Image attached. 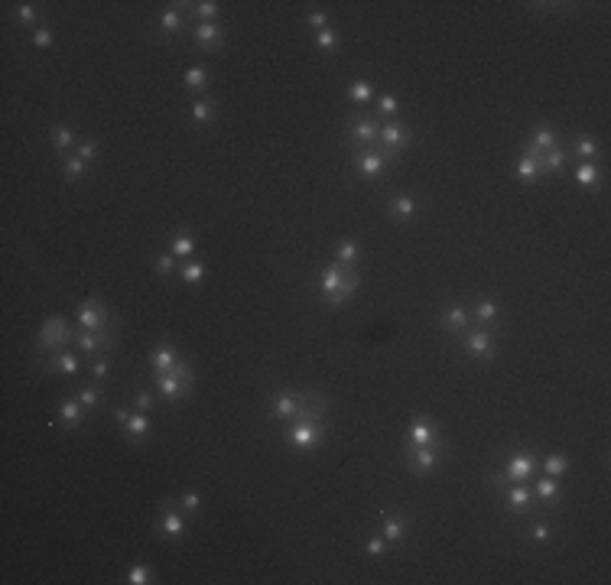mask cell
<instances>
[{"label": "cell", "instance_id": "cell-1", "mask_svg": "<svg viewBox=\"0 0 611 585\" xmlns=\"http://www.w3.org/2000/svg\"><path fill=\"white\" fill-rule=\"evenodd\" d=\"M410 143H413V131H410L406 124H400V121H384L381 124V131H377V147L384 150V156L390 163H394Z\"/></svg>", "mask_w": 611, "mask_h": 585}, {"label": "cell", "instance_id": "cell-2", "mask_svg": "<svg viewBox=\"0 0 611 585\" xmlns=\"http://www.w3.org/2000/svg\"><path fill=\"white\" fill-rule=\"evenodd\" d=\"M72 332L75 329H68V322L62 316H49L43 322V332H39V351H46V355L66 351L62 345H72Z\"/></svg>", "mask_w": 611, "mask_h": 585}, {"label": "cell", "instance_id": "cell-3", "mask_svg": "<svg viewBox=\"0 0 611 585\" xmlns=\"http://www.w3.org/2000/svg\"><path fill=\"white\" fill-rule=\"evenodd\" d=\"M446 452L442 445H406L404 465L410 468V475H429L433 468H439Z\"/></svg>", "mask_w": 611, "mask_h": 585}, {"label": "cell", "instance_id": "cell-4", "mask_svg": "<svg viewBox=\"0 0 611 585\" xmlns=\"http://www.w3.org/2000/svg\"><path fill=\"white\" fill-rule=\"evenodd\" d=\"M351 163H355L358 179H377V176H384V170L390 166V160L384 156L381 147H365V150H358Z\"/></svg>", "mask_w": 611, "mask_h": 585}, {"label": "cell", "instance_id": "cell-5", "mask_svg": "<svg viewBox=\"0 0 611 585\" xmlns=\"http://www.w3.org/2000/svg\"><path fill=\"white\" fill-rule=\"evenodd\" d=\"M72 345H75L78 351L91 355V358H98V351H111L114 348V329H111V325H108V329H101V332L75 329V332H72Z\"/></svg>", "mask_w": 611, "mask_h": 585}, {"label": "cell", "instance_id": "cell-6", "mask_svg": "<svg viewBox=\"0 0 611 585\" xmlns=\"http://www.w3.org/2000/svg\"><path fill=\"white\" fill-rule=\"evenodd\" d=\"M322 436H325L322 423H293L290 433H286V443H290L296 452H316L322 443Z\"/></svg>", "mask_w": 611, "mask_h": 585}, {"label": "cell", "instance_id": "cell-7", "mask_svg": "<svg viewBox=\"0 0 611 585\" xmlns=\"http://www.w3.org/2000/svg\"><path fill=\"white\" fill-rule=\"evenodd\" d=\"M75 322H78V329L101 332L111 325V312H108V306H104L101 299H85L75 312Z\"/></svg>", "mask_w": 611, "mask_h": 585}, {"label": "cell", "instance_id": "cell-8", "mask_svg": "<svg viewBox=\"0 0 611 585\" xmlns=\"http://www.w3.org/2000/svg\"><path fill=\"white\" fill-rule=\"evenodd\" d=\"M114 416H117V423H121L124 436H127L133 445H140L143 439L150 436V416H147V413H137V410H124V406H117V410H114Z\"/></svg>", "mask_w": 611, "mask_h": 585}, {"label": "cell", "instance_id": "cell-9", "mask_svg": "<svg viewBox=\"0 0 611 585\" xmlns=\"http://www.w3.org/2000/svg\"><path fill=\"white\" fill-rule=\"evenodd\" d=\"M156 533L163 540H182L186 537V514L179 510V504L172 501H163V514L156 520Z\"/></svg>", "mask_w": 611, "mask_h": 585}, {"label": "cell", "instance_id": "cell-10", "mask_svg": "<svg viewBox=\"0 0 611 585\" xmlns=\"http://www.w3.org/2000/svg\"><path fill=\"white\" fill-rule=\"evenodd\" d=\"M325 413H329V400L319 390H306V394H300V413L293 423H322Z\"/></svg>", "mask_w": 611, "mask_h": 585}, {"label": "cell", "instance_id": "cell-11", "mask_svg": "<svg viewBox=\"0 0 611 585\" xmlns=\"http://www.w3.org/2000/svg\"><path fill=\"white\" fill-rule=\"evenodd\" d=\"M406 445H442L439 423H433L429 416H416L406 429Z\"/></svg>", "mask_w": 611, "mask_h": 585}, {"label": "cell", "instance_id": "cell-12", "mask_svg": "<svg viewBox=\"0 0 611 585\" xmlns=\"http://www.w3.org/2000/svg\"><path fill=\"white\" fill-rule=\"evenodd\" d=\"M462 335H465V351H469L471 358H481V361L494 358V345H498L494 332H488V329H469V332H462Z\"/></svg>", "mask_w": 611, "mask_h": 585}, {"label": "cell", "instance_id": "cell-13", "mask_svg": "<svg viewBox=\"0 0 611 585\" xmlns=\"http://www.w3.org/2000/svg\"><path fill=\"white\" fill-rule=\"evenodd\" d=\"M377 131H381L377 117H348V137L361 150L365 147H377Z\"/></svg>", "mask_w": 611, "mask_h": 585}, {"label": "cell", "instance_id": "cell-14", "mask_svg": "<svg viewBox=\"0 0 611 585\" xmlns=\"http://www.w3.org/2000/svg\"><path fill=\"white\" fill-rule=\"evenodd\" d=\"M533 472H536V459L530 452H514L508 462H504V468H501V475H504L510 484H514V482H527Z\"/></svg>", "mask_w": 611, "mask_h": 585}, {"label": "cell", "instance_id": "cell-15", "mask_svg": "<svg viewBox=\"0 0 611 585\" xmlns=\"http://www.w3.org/2000/svg\"><path fill=\"white\" fill-rule=\"evenodd\" d=\"M192 43H196L202 52H215V49L225 46V27L221 23H198L196 33H192Z\"/></svg>", "mask_w": 611, "mask_h": 585}, {"label": "cell", "instance_id": "cell-16", "mask_svg": "<svg viewBox=\"0 0 611 585\" xmlns=\"http://www.w3.org/2000/svg\"><path fill=\"white\" fill-rule=\"evenodd\" d=\"M296 413H300V394L296 390H280V394L270 397V416L273 420H280V423H286V420H296Z\"/></svg>", "mask_w": 611, "mask_h": 585}, {"label": "cell", "instance_id": "cell-17", "mask_svg": "<svg viewBox=\"0 0 611 585\" xmlns=\"http://www.w3.org/2000/svg\"><path fill=\"white\" fill-rule=\"evenodd\" d=\"M553 147H559V137H556V131L553 127H533L530 131V140H527V147H524V153H530V156H543L546 150H553Z\"/></svg>", "mask_w": 611, "mask_h": 585}, {"label": "cell", "instance_id": "cell-18", "mask_svg": "<svg viewBox=\"0 0 611 585\" xmlns=\"http://www.w3.org/2000/svg\"><path fill=\"white\" fill-rule=\"evenodd\" d=\"M504 508L510 510V514H527V510L533 508V494H530V488H527L524 482H514L504 488Z\"/></svg>", "mask_w": 611, "mask_h": 585}, {"label": "cell", "instance_id": "cell-19", "mask_svg": "<svg viewBox=\"0 0 611 585\" xmlns=\"http://www.w3.org/2000/svg\"><path fill=\"white\" fill-rule=\"evenodd\" d=\"M348 274H351V267H345V264H332V267H325V270H322V276H319L322 299H325V296H332V292H339V290H341V283L348 280Z\"/></svg>", "mask_w": 611, "mask_h": 585}, {"label": "cell", "instance_id": "cell-20", "mask_svg": "<svg viewBox=\"0 0 611 585\" xmlns=\"http://www.w3.org/2000/svg\"><path fill=\"white\" fill-rule=\"evenodd\" d=\"M176 361H179V355H176V348H172V341H160L150 355V371L153 374H170V371L176 368Z\"/></svg>", "mask_w": 611, "mask_h": 585}, {"label": "cell", "instance_id": "cell-21", "mask_svg": "<svg viewBox=\"0 0 611 585\" xmlns=\"http://www.w3.org/2000/svg\"><path fill=\"white\" fill-rule=\"evenodd\" d=\"M156 390H160V397H166L170 403H179V400H186V394L192 387H189L186 380H179L176 374H156Z\"/></svg>", "mask_w": 611, "mask_h": 585}, {"label": "cell", "instance_id": "cell-22", "mask_svg": "<svg viewBox=\"0 0 611 585\" xmlns=\"http://www.w3.org/2000/svg\"><path fill=\"white\" fill-rule=\"evenodd\" d=\"M85 413L88 410L78 403V397H68V400H62V406H59V423L72 433V429H78V426L85 423Z\"/></svg>", "mask_w": 611, "mask_h": 585}, {"label": "cell", "instance_id": "cell-23", "mask_svg": "<svg viewBox=\"0 0 611 585\" xmlns=\"http://www.w3.org/2000/svg\"><path fill=\"white\" fill-rule=\"evenodd\" d=\"M439 322H442V329L446 332L462 335V332H469V325H471V312L462 309V306H449V309L439 316Z\"/></svg>", "mask_w": 611, "mask_h": 585}, {"label": "cell", "instance_id": "cell-24", "mask_svg": "<svg viewBox=\"0 0 611 585\" xmlns=\"http://www.w3.org/2000/svg\"><path fill=\"white\" fill-rule=\"evenodd\" d=\"M406 527H410V520H406L404 514H387V517L381 520V537L387 540V547L400 543V540L406 537Z\"/></svg>", "mask_w": 611, "mask_h": 585}, {"label": "cell", "instance_id": "cell-25", "mask_svg": "<svg viewBox=\"0 0 611 585\" xmlns=\"http://www.w3.org/2000/svg\"><path fill=\"white\" fill-rule=\"evenodd\" d=\"M78 368H82V361L72 351H59V355L46 358V371H56V374H66V378H75Z\"/></svg>", "mask_w": 611, "mask_h": 585}, {"label": "cell", "instance_id": "cell-26", "mask_svg": "<svg viewBox=\"0 0 611 585\" xmlns=\"http://www.w3.org/2000/svg\"><path fill=\"white\" fill-rule=\"evenodd\" d=\"M52 147H56V153L66 160L68 156V150L72 147H78V133H75V127H68V124H59V127H52Z\"/></svg>", "mask_w": 611, "mask_h": 585}, {"label": "cell", "instance_id": "cell-27", "mask_svg": "<svg viewBox=\"0 0 611 585\" xmlns=\"http://www.w3.org/2000/svg\"><path fill=\"white\" fill-rule=\"evenodd\" d=\"M358 286H361V274H358V267H351V274H348V280L341 283V290L339 292H332V296H325V306H341V302H348L351 296L358 292Z\"/></svg>", "mask_w": 611, "mask_h": 585}, {"label": "cell", "instance_id": "cell-28", "mask_svg": "<svg viewBox=\"0 0 611 585\" xmlns=\"http://www.w3.org/2000/svg\"><path fill=\"white\" fill-rule=\"evenodd\" d=\"M358 260H361V241H358V237H345V241H339V247H335V264L355 267Z\"/></svg>", "mask_w": 611, "mask_h": 585}, {"label": "cell", "instance_id": "cell-29", "mask_svg": "<svg viewBox=\"0 0 611 585\" xmlns=\"http://www.w3.org/2000/svg\"><path fill=\"white\" fill-rule=\"evenodd\" d=\"M575 182H579L582 189H589V192H598V186H602L598 163H579V170H575Z\"/></svg>", "mask_w": 611, "mask_h": 585}, {"label": "cell", "instance_id": "cell-30", "mask_svg": "<svg viewBox=\"0 0 611 585\" xmlns=\"http://www.w3.org/2000/svg\"><path fill=\"white\" fill-rule=\"evenodd\" d=\"M540 160H543V156H540ZM540 160H536V156H530V153H524V156L517 160V166H514V170H517V179L527 182V186H530L533 179H540V176H543V166H540Z\"/></svg>", "mask_w": 611, "mask_h": 585}, {"label": "cell", "instance_id": "cell-31", "mask_svg": "<svg viewBox=\"0 0 611 585\" xmlns=\"http://www.w3.org/2000/svg\"><path fill=\"white\" fill-rule=\"evenodd\" d=\"M573 156H579L582 163H595L598 160V140H595L592 133H579L573 147Z\"/></svg>", "mask_w": 611, "mask_h": 585}, {"label": "cell", "instance_id": "cell-32", "mask_svg": "<svg viewBox=\"0 0 611 585\" xmlns=\"http://www.w3.org/2000/svg\"><path fill=\"white\" fill-rule=\"evenodd\" d=\"M566 163H569V153L563 150V147H553V150L543 153V160H540V166H543V176H553V172H563Z\"/></svg>", "mask_w": 611, "mask_h": 585}, {"label": "cell", "instance_id": "cell-33", "mask_svg": "<svg viewBox=\"0 0 611 585\" xmlns=\"http://www.w3.org/2000/svg\"><path fill=\"white\" fill-rule=\"evenodd\" d=\"M192 251H196V237L189 235V231H176V235L170 237V254L176 257V260L192 257Z\"/></svg>", "mask_w": 611, "mask_h": 585}, {"label": "cell", "instance_id": "cell-34", "mask_svg": "<svg viewBox=\"0 0 611 585\" xmlns=\"http://www.w3.org/2000/svg\"><path fill=\"white\" fill-rule=\"evenodd\" d=\"M208 78H212V75H208L205 66H192V68L186 72V88H189V91H192L196 98H202V95H205V88H208Z\"/></svg>", "mask_w": 611, "mask_h": 585}, {"label": "cell", "instance_id": "cell-35", "mask_svg": "<svg viewBox=\"0 0 611 585\" xmlns=\"http://www.w3.org/2000/svg\"><path fill=\"white\" fill-rule=\"evenodd\" d=\"M416 212H420V205H416V198H410V195H400L394 205H390V218H394V221H413Z\"/></svg>", "mask_w": 611, "mask_h": 585}, {"label": "cell", "instance_id": "cell-36", "mask_svg": "<svg viewBox=\"0 0 611 585\" xmlns=\"http://www.w3.org/2000/svg\"><path fill=\"white\" fill-rule=\"evenodd\" d=\"M179 29H182V13H179L176 3H172L170 10L160 13V36H176Z\"/></svg>", "mask_w": 611, "mask_h": 585}, {"label": "cell", "instance_id": "cell-37", "mask_svg": "<svg viewBox=\"0 0 611 585\" xmlns=\"http://www.w3.org/2000/svg\"><path fill=\"white\" fill-rule=\"evenodd\" d=\"M536 501H543V504H553V498L559 494V482L556 478H550V475H543L540 482L533 484V491H530Z\"/></svg>", "mask_w": 611, "mask_h": 585}, {"label": "cell", "instance_id": "cell-38", "mask_svg": "<svg viewBox=\"0 0 611 585\" xmlns=\"http://www.w3.org/2000/svg\"><path fill=\"white\" fill-rule=\"evenodd\" d=\"M192 121L196 124H212L215 121V101H212V98H196V101H192Z\"/></svg>", "mask_w": 611, "mask_h": 585}, {"label": "cell", "instance_id": "cell-39", "mask_svg": "<svg viewBox=\"0 0 611 585\" xmlns=\"http://www.w3.org/2000/svg\"><path fill=\"white\" fill-rule=\"evenodd\" d=\"M205 264H202V260H186V264L179 267V276H182V283H202V280H205Z\"/></svg>", "mask_w": 611, "mask_h": 585}, {"label": "cell", "instance_id": "cell-40", "mask_svg": "<svg viewBox=\"0 0 611 585\" xmlns=\"http://www.w3.org/2000/svg\"><path fill=\"white\" fill-rule=\"evenodd\" d=\"M471 316H475L481 325H494V322H498V302L478 299V302H475V309H471Z\"/></svg>", "mask_w": 611, "mask_h": 585}, {"label": "cell", "instance_id": "cell-41", "mask_svg": "<svg viewBox=\"0 0 611 585\" xmlns=\"http://www.w3.org/2000/svg\"><path fill=\"white\" fill-rule=\"evenodd\" d=\"M192 10H196V17L202 20V23H215L218 13H221V3H215V0H198V3H192Z\"/></svg>", "mask_w": 611, "mask_h": 585}, {"label": "cell", "instance_id": "cell-42", "mask_svg": "<svg viewBox=\"0 0 611 585\" xmlns=\"http://www.w3.org/2000/svg\"><path fill=\"white\" fill-rule=\"evenodd\" d=\"M124 582H127V585H147V582H153V569H150V566H143V563H137V566L127 569Z\"/></svg>", "mask_w": 611, "mask_h": 585}, {"label": "cell", "instance_id": "cell-43", "mask_svg": "<svg viewBox=\"0 0 611 585\" xmlns=\"http://www.w3.org/2000/svg\"><path fill=\"white\" fill-rule=\"evenodd\" d=\"M569 459H566V455H550V459H546L543 462V475H550V478H559V475H566L569 472Z\"/></svg>", "mask_w": 611, "mask_h": 585}, {"label": "cell", "instance_id": "cell-44", "mask_svg": "<svg viewBox=\"0 0 611 585\" xmlns=\"http://www.w3.org/2000/svg\"><path fill=\"white\" fill-rule=\"evenodd\" d=\"M85 166H88V163L78 160V156H66V160H62V172H66L68 182H78V179H82V176H85Z\"/></svg>", "mask_w": 611, "mask_h": 585}, {"label": "cell", "instance_id": "cell-45", "mask_svg": "<svg viewBox=\"0 0 611 585\" xmlns=\"http://www.w3.org/2000/svg\"><path fill=\"white\" fill-rule=\"evenodd\" d=\"M316 46L322 49V52H335L339 49V33H335V27H325L316 33Z\"/></svg>", "mask_w": 611, "mask_h": 585}, {"label": "cell", "instance_id": "cell-46", "mask_svg": "<svg viewBox=\"0 0 611 585\" xmlns=\"http://www.w3.org/2000/svg\"><path fill=\"white\" fill-rule=\"evenodd\" d=\"M75 397H78V403L85 406V410H91V406H98V403H101V397H104V390H101V387H98V384H91V387H82V390H78V394H75Z\"/></svg>", "mask_w": 611, "mask_h": 585}, {"label": "cell", "instance_id": "cell-47", "mask_svg": "<svg viewBox=\"0 0 611 585\" xmlns=\"http://www.w3.org/2000/svg\"><path fill=\"white\" fill-rule=\"evenodd\" d=\"M33 20H36V7L33 3H17L13 7V23L17 27H33Z\"/></svg>", "mask_w": 611, "mask_h": 585}, {"label": "cell", "instance_id": "cell-48", "mask_svg": "<svg viewBox=\"0 0 611 585\" xmlns=\"http://www.w3.org/2000/svg\"><path fill=\"white\" fill-rule=\"evenodd\" d=\"M176 504H179V510H182V514H198V508H202V494H198V491H186Z\"/></svg>", "mask_w": 611, "mask_h": 585}, {"label": "cell", "instance_id": "cell-49", "mask_svg": "<svg viewBox=\"0 0 611 585\" xmlns=\"http://www.w3.org/2000/svg\"><path fill=\"white\" fill-rule=\"evenodd\" d=\"M348 98H351L355 104H365L367 98H371V82H365V78L351 82V85H348Z\"/></svg>", "mask_w": 611, "mask_h": 585}, {"label": "cell", "instance_id": "cell-50", "mask_svg": "<svg viewBox=\"0 0 611 585\" xmlns=\"http://www.w3.org/2000/svg\"><path fill=\"white\" fill-rule=\"evenodd\" d=\"M153 406H156V397H153L150 390H137V394H133V410H137V413H150Z\"/></svg>", "mask_w": 611, "mask_h": 585}, {"label": "cell", "instance_id": "cell-51", "mask_svg": "<svg viewBox=\"0 0 611 585\" xmlns=\"http://www.w3.org/2000/svg\"><path fill=\"white\" fill-rule=\"evenodd\" d=\"M153 270H156L160 276H170L172 270H176V257H172L170 251H166V254H160L156 260H153Z\"/></svg>", "mask_w": 611, "mask_h": 585}, {"label": "cell", "instance_id": "cell-52", "mask_svg": "<svg viewBox=\"0 0 611 585\" xmlns=\"http://www.w3.org/2000/svg\"><path fill=\"white\" fill-rule=\"evenodd\" d=\"M365 553H367L371 559H381V556L387 553V540L381 537V533H377V537H371V540L365 543Z\"/></svg>", "mask_w": 611, "mask_h": 585}, {"label": "cell", "instance_id": "cell-53", "mask_svg": "<svg viewBox=\"0 0 611 585\" xmlns=\"http://www.w3.org/2000/svg\"><path fill=\"white\" fill-rule=\"evenodd\" d=\"M377 114H381V117H394V114H397V98L394 95H381V98H377Z\"/></svg>", "mask_w": 611, "mask_h": 585}, {"label": "cell", "instance_id": "cell-54", "mask_svg": "<svg viewBox=\"0 0 611 585\" xmlns=\"http://www.w3.org/2000/svg\"><path fill=\"white\" fill-rule=\"evenodd\" d=\"M306 27H312L316 33H319V29L329 27V17H325L322 10H312V13H306Z\"/></svg>", "mask_w": 611, "mask_h": 585}, {"label": "cell", "instance_id": "cell-55", "mask_svg": "<svg viewBox=\"0 0 611 585\" xmlns=\"http://www.w3.org/2000/svg\"><path fill=\"white\" fill-rule=\"evenodd\" d=\"M33 46H39V49L52 46V29H49V27H36V33H33Z\"/></svg>", "mask_w": 611, "mask_h": 585}, {"label": "cell", "instance_id": "cell-56", "mask_svg": "<svg viewBox=\"0 0 611 585\" xmlns=\"http://www.w3.org/2000/svg\"><path fill=\"white\" fill-rule=\"evenodd\" d=\"M94 156H98V143H91V140H78V160L91 163Z\"/></svg>", "mask_w": 611, "mask_h": 585}, {"label": "cell", "instance_id": "cell-57", "mask_svg": "<svg viewBox=\"0 0 611 585\" xmlns=\"http://www.w3.org/2000/svg\"><path fill=\"white\" fill-rule=\"evenodd\" d=\"M546 537H550V524H546V520H536L533 527H530V540H533V543H546Z\"/></svg>", "mask_w": 611, "mask_h": 585}, {"label": "cell", "instance_id": "cell-58", "mask_svg": "<svg viewBox=\"0 0 611 585\" xmlns=\"http://www.w3.org/2000/svg\"><path fill=\"white\" fill-rule=\"evenodd\" d=\"M108 374H111V364H108V358H94V361H91V378H94V380H104Z\"/></svg>", "mask_w": 611, "mask_h": 585}, {"label": "cell", "instance_id": "cell-59", "mask_svg": "<svg viewBox=\"0 0 611 585\" xmlns=\"http://www.w3.org/2000/svg\"><path fill=\"white\" fill-rule=\"evenodd\" d=\"M170 374H176L179 380H186L189 387H192V368H189V361H186V358H179V361H176V368H172Z\"/></svg>", "mask_w": 611, "mask_h": 585}]
</instances>
